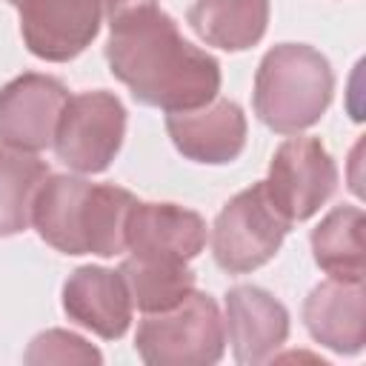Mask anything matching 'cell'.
Masks as SVG:
<instances>
[{"label": "cell", "mask_w": 366, "mask_h": 366, "mask_svg": "<svg viewBox=\"0 0 366 366\" xmlns=\"http://www.w3.org/2000/svg\"><path fill=\"white\" fill-rule=\"evenodd\" d=\"M106 63L137 103L163 112L200 109L220 92V63L189 43L157 3L109 20Z\"/></svg>", "instance_id": "6da1fadb"}, {"label": "cell", "mask_w": 366, "mask_h": 366, "mask_svg": "<svg viewBox=\"0 0 366 366\" xmlns=\"http://www.w3.org/2000/svg\"><path fill=\"white\" fill-rule=\"evenodd\" d=\"M332 94L335 71L326 54L306 43H277L254 71L252 106L272 132L300 134L326 114Z\"/></svg>", "instance_id": "7a4b0ae2"}, {"label": "cell", "mask_w": 366, "mask_h": 366, "mask_svg": "<svg viewBox=\"0 0 366 366\" xmlns=\"http://www.w3.org/2000/svg\"><path fill=\"white\" fill-rule=\"evenodd\" d=\"M134 349L149 366H209L226 352L220 306L206 292H189L177 306L146 312L137 323Z\"/></svg>", "instance_id": "3957f363"}, {"label": "cell", "mask_w": 366, "mask_h": 366, "mask_svg": "<svg viewBox=\"0 0 366 366\" xmlns=\"http://www.w3.org/2000/svg\"><path fill=\"white\" fill-rule=\"evenodd\" d=\"M292 223L274 209L263 180L237 192L214 217L212 257L229 274H246L269 263Z\"/></svg>", "instance_id": "277c9868"}, {"label": "cell", "mask_w": 366, "mask_h": 366, "mask_svg": "<svg viewBox=\"0 0 366 366\" xmlns=\"http://www.w3.org/2000/svg\"><path fill=\"white\" fill-rule=\"evenodd\" d=\"M126 137V106L114 92L92 89L71 94L57 132L54 154L77 174H100L112 166Z\"/></svg>", "instance_id": "5b68a950"}, {"label": "cell", "mask_w": 366, "mask_h": 366, "mask_svg": "<svg viewBox=\"0 0 366 366\" xmlns=\"http://www.w3.org/2000/svg\"><path fill=\"white\" fill-rule=\"evenodd\" d=\"M263 186L274 209L295 226L335 194L337 166L317 137L295 134L274 149Z\"/></svg>", "instance_id": "8992f818"}, {"label": "cell", "mask_w": 366, "mask_h": 366, "mask_svg": "<svg viewBox=\"0 0 366 366\" xmlns=\"http://www.w3.org/2000/svg\"><path fill=\"white\" fill-rule=\"evenodd\" d=\"M26 49L49 63H69L83 54L100 31L103 0H17Z\"/></svg>", "instance_id": "52a82bcc"}, {"label": "cell", "mask_w": 366, "mask_h": 366, "mask_svg": "<svg viewBox=\"0 0 366 366\" xmlns=\"http://www.w3.org/2000/svg\"><path fill=\"white\" fill-rule=\"evenodd\" d=\"M69 89L40 71H26L0 89V143L20 152H43L54 143Z\"/></svg>", "instance_id": "ba28073f"}, {"label": "cell", "mask_w": 366, "mask_h": 366, "mask_svg": "<svg viewBox=\"0 0 366 366\" xmlns=\"http://www.w3.org/2000/svg\"><path fill=\"white\" fill-rule=\"evenodd\" d=\"M209 240L206 220L177 203H134L126 223V249L132 257L189 263Z\"/></svg>", "instance_id": "9c48e42d"}, {"label": "cell", "mask_w": 366, "mask_h": 366, "mask_svg": "<svg viewBox=\"0 0 366 366\" xmlns=\"http://www.w3.org/2000/svg\"><path fill=\"white\" fill-rule=\"evenodd\" d=\"M166 132L183 157L223 166L237 160L246 146V114L234 100L214 97L200 109L166 112Z\"/></svg>", "instance_id": "30bf717a"}, {"label": "cell", "mask_w": 366, "mask_h": 366, "mask_svg": "<svg viewBox=\"0 0 366 366\" xmlns=\"http://www.w3.org/2000/svg\"><path fill=\"white\" fill-rule=\"evenodd\" d=\"M226 337L237 363H266L289 337V312L266 289L240 283L226 292Z\"/></svg>", "instance_id": "8fae6325"}, {"label": "cell", "mask_w": 366, "mask_h": 366, "mask_svg": "<svg viewBox=\"0 0 366 366\" xmlns=\"http://www.w3.org/2000/svg\"><path fill=\"white\" fill-rule=\"evenodd\" d=\"M132 295L120 269L80 266L63 283V312L103 340H117L132 323Z\"/></svg>", "instance_id": "7c38bea8"}, {"label": "cell", "mask_w": 366, "mask_h": 366, "mask_svg": "<svg viewBox=\"0 0 366 366\" xmlns=\"http://www.w3.org/2000/svg\"><path fill=\"white\" fill-rule=\"evenodd\" d=\"M363 303V280L326 277L303 300V323L320 346L337 355H357L366 340Z\"/></svg>", "instance_id": "4fadbf2b"}, {"label": "cell", "mask_w": 366, "mask_h": 366, "mask_svg": "<svg viewBox=\"0 0 366 366\" xmlns=\"http://www.w3.org/2000/svg\"><path fill=\"white\" fill-rule=\"evenodd\" d=\"M94 183L83 174H49L31 206V226L63 254H89V206Z\"/></svg>", "instance_id": "5bb4252c"}, {"label": "cell", "mask_w": 366, "mask_h": 366, "mask_svg": "<svg viewBox=\"0 0 366 366\" xmlns=\"http://www.w3.org/2000/svg\"><path fill=\"white\" fill-rule=\"evenodd\" d=\"M186 23L203 43L223 51H243L263 40L269 0H194Z\"/></svg>", "instance_id": "9a60e30c"}, {"label": "cell", "mask_w": 366, "mask_h": 366, "mask_svg": "<svg viewBox=\"0 0 366 366\" xmlns=\"http://www.w3.org/2000/svg\"><path fill=\"white\" fill-rule=\"evenodd\" d=\"M315 263L329 277L363 280V209L335 206L312 229Z\"/></svg>", "instance_id": "2e32d148"}, {"label": "cell", "mask_w": 366, "mask_h": 366, "mask_svg": "<svg viewBox=\"0 0 366 366\" xmlns=\"http://www.w3.org/2000/svg\"><path fill=\"white\" fill-rule=\"evenodd\" d=\"M49 174V166L37 154L0 143V237L20 234L31 226L34 197Z\"/></svg>", "instance_id": "e0dca14e"}, {"label": "cell", "mask_w": 366, "mask_h": 366, "mask_svg": "<svg viewBox=\"0 0 366 366\" xmlns=\"http://www.w3.org/2000/svg\"><path fill=\"white\" fill-rule=\"evenodd\" d=\"M120 274L129 286L132 303L146 312H163L177 306L189 292H194V272L189 263L174 260H146V257H126L120 263Z\"/></svg>", "instance_id": "ac0fdd59"}, {"label": "cell", "mask_w": 366, "mask_h": 366, "mask_svg": "<svg viewBox=\"0 0 366 366\" xmlns=\"http://www.w3.org/2000/svg\"><path fill=\"white\" fill-rule=\"evenodd\" d=\"M23 360L29 366H40V363H100L103 355L74 332L49 329V332H40L29 343Z\"/></svg>", "instance_id": "d6986e66"}, {"label": "cell", "mask_w": 366, "mask_h": 366, "mask_svg": "<svg viewBox=\"0 0 366 366\" xmlns=\"http://www.w3.org/2000/svg\"><path fill=\"white\" fill-rule=\"evenodd\" d=\"M149 3H157V0H103V14H106V20H112L123 11H132V9L149 6Z\"/></svg>", "instance_id": "ffe728a7"}, {"label": "cell", "mask_w": 366, "mask_h": 366, "mask_svg": "<svg viewBox=\"0 0 366 366\" xmlns=\"http://www.w3.org/2000/svg\"><path fill=\"white\" fill-rule=\"evenodd\" d=\"M6 3H11V6H14V3H17V0H6Z\"/></svg>", "instance_id": "44dd1931"}]
</instances>
